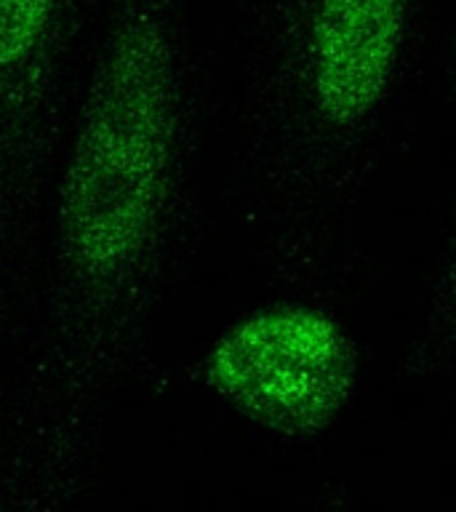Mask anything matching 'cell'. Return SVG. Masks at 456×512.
<instances>
[{"label": "cell", "instance_id": "3", "mask_svg": "<svg viewBox=\"0 0 456 512\" xmlns=\"http://www.w3.org/2000/svg\"><path fill=\"white\" fill-rule=\"evenodd\" d=\"M403 8V0H320L312 80L331 120L352 123L374 107L398 54Z\"/></svg>", "mask_w": 456, "mask_h": 512}, {"label": "cell", "instance_id": "4", "mask_svg": "<svg viewBox=\"0 0 456 512\" xmlns=\"http://www.w3.org/2000/svg\"><path fill=\"white\" fill-rule=\"evenodd\" d=\"M56 0H0V72L16 70L38 54L51 27Z\"/></svg>", "mask_w": 456, "mask_h": 512}, {"label": "cell", "instance_id": "1", "mask_svg": "<svg viewBox=\"0 0 456 512\" xmlns=\"http://www.w3.org/2000/svg\"><path fill=\"white\" fill-rule=\"evenodd\" d=\"M171 150V67L160 24L134 8L112 35L88 96L62 192L64 240L91 280H110L142 254Z\"/></svg>", "mask_w": 456, "mask_h": 512}, {"label": "cell", "instance_id": "2", "mask_svg": "<svg viewBox=\"0 0 456 512\" xmlns=\"http://www.w3.org/2000/svg\"><path fill=\"white\" fill-rule=\"evenodd\" d=\"M208 382L254 422L323 430L350 398L355 355L339 323L310 307H278L230 328L208 355Z\"/></svg>", "mask_w": 456, "mask_h": 512}]
</instances>
